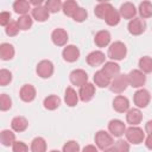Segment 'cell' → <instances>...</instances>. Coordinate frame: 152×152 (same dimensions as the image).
I'll return each mask as SVG.
<instances>
[{
  "label": "cell",
  "mask_w": 152,
  "mask_h": 152,
  "mask_svg": "<svg viewBox=\"0 0 152 152\" xmlns=\"http://www.w3.org/2000/svg\"><path fill=\"white\" fill-rule=\"evenodd\" d=\"M127 55V48L122 42H114L108 48V57L112 61H121Z\"/></svg>",
  "instance_id": "obj_1"
},
{
  "label": "cell",
  "mask_w": 152,
  "mask_h": 152,
  "mask_svg": "<svg viewBox=\"0 0 152 152\" xmlns=\"http://www.w3.org/2000/svg\"><path fill=\"white\" fill-rule=\"evenodd\" d=\"M129 86L128 83V76L126 74H119L118 76H115L114 78H112L110 84H109V89L112 93L115 94H121L124 93L127 87Z\"/></svg>",
  "instance_id": "obj_2"
},
{
  "label": "cell",
  "mask_w": 152,
  "mask_h": 152,
  "mask_svg": "<svg viewBox=\"0 0 152 152\" xmlns=\"http://www.w3.org/2000/svg\"><path fill=\"white\" fill-rule=\"evenodd\" d=\"M95 144H96L97 148H100L102 151H104L107 148H110V146L114 144L113 135L110 133H108L107 131L100 129L95 134Z\"/></svg>",
  "instance_id": "obj_3"
},
{
  "label": "cell",
  "mask_w": 152,
  "mask_h": 152,
  "mask_svg": "<svg viewBox=\"0 0 152 152\" xmlns=\"http://www.w3.org/2000/svg\"><path fill=\"white\" fill-rule=\"evenodd\" d=\"M125 137L128 142L134 145H139L145 140V133L138 126H131L129 128H127L125 132Z\"/></svg>",
  "instance_id": "obj_4"
},
{
  "label": "cell",
  "mask_w": 152,
  "mask_h": 152,
  "mask_svg": "<svg viewBox=\"0 0 152 152\" xmlns=\"http://www.w3.org/2000/svg\"><path fill=\"white\" fill-rule=\"evenodd\" d=\"M55 71V66H53V63L49 59H43L40 61L38 64H37V68H36V72L39 77L42 78H49L52 76Z\"/></svg>",
  "instance_id": "obj_5"
},
{
  "label": "cell",
  "mask_w": 152,
  "mask_h": 152,
  "mask_svg": "<svg viewBox=\"0 0 152 152\" xmlns=\"http://www.w3.org/2000/svg\"><path fill=\"white\" fill-rule=\"evenodd\" d=\"M150 100H151V95L148 93V90L144 89V88H140L138 89L134 95H133V101H134V104L140 109V108H146L147 104L150 103Z\"/></svg>",
  "instance_id": "obj_6"
},
{
  "label": "cell",
  "mask_w": 152,
  "mask_h": 152,
  "mask_svg": "<svg viewBox=\"0 0 152 152\" xmlns=\"http://www.w3.org/2000/svg\"><path fill=\"white\" fill-rule=\"evenodd\" d=\"M127 76H128V83L133 88H141L146 83V76H145V74L142 71L138 70V69L132 70Z\"/></svg>",
  "instance_id": "obj_7"
},
{
  "label": "cell",
  "mask_w": 152,
  "mask_h": 152,
  "mask_svg": "<svg viewBox=\"0 0 152 152\" xmlns=\"http://www.w3.org/2000/svg\"><path fill=\"white\" fill-rule=\"evenodd\" d=\"M127 28H128V32L131 34H133V36H140L146 30V23L141 18H134V19L129 20V23L127 25Z\"/></svg>",
  "instance_id": "obj_8"
},
{
  "label": "cell",
  "mask_w": 152,
  "mask_h": 152,
  "mask_svg": "<svg viewBox=\"0 0 152 152\" xmlns=\"http://www.w3.org/2000/svg\"><path fill=\"white\" fill-rule=\"evenodd\" d=\"M70 82L76 87H82L88 82V74L82 69H75L69 75Z\"/></svg>",
  "instance_id": "obj_9"
},
{
  "label": "cell",
  "mask_w": 152,
  "mask_h": 152,
  "mask_svg": "<svg viewBox=\"0 0 152 152\" xmlns=\"http://www.w3.org/2000/svg\"><path fill=\"white\" fill-rule=\"evenodd\" d=\"M108 131L109 133L113 135V137H116V138H120L125 134L126 132V126L125 124L119 120V119H113L108 122Z\"/></svg>",
  "instance_id": "obj_10"
},
{
  "label": "cell",
  "mask_w": 152,
  "mask_h": 152,
  "mask_svg": "<svg viewBox=\"0 0 152 152\" xmlns=\"http://www.w3.org/2000/svg\"><path fill=\"white\" fill-rule=\"evenodd\" d=\"M68 39H69V36L64 28H61V27L55 28L51 33V40L56 46H65Z\"/></svg>",
  "instance_id": "obj_11"
},
{
  "label": "cell",
  "mask_w": 152,
  "mask_h": 152,
  "mask_svg": "<svg viewBox=\"0 0 152 152\" xmlns=\"http://www.w3.org/2000/svg\"><path fill=\"white\" fill-rule=\"evenodd\" d=\"M95 86L90 82H87L86 84H83L82 87H80V90H78V96H80V100L82 102H89L94 95H95Z\"/></svg>",
  "instance_id": "obj_12"
},
{
  "label": "cell",
  "mask_w": 152,
  "mask_h": 152,
  "mask_svg": "<svg viewBox=\"0 0 152 152\" xmlns=\"http://www.w3.org/2000/svg\"><path fill=\"white\" fill-rule=\"evenodd\" d=\"M62 57L65 62L74 63L80 58V50L75 45H66L62 51Z\"/></svg>",
  "instance_id": "obj_13"
},
{
  "label": "cell",
  "mask_w": 152,
  "mask_h": 152,
  "mask_svg": "<svg viewBox=\"0 0 152 152\" xmlns=\"http://www.w3.org/2000/svg\"><path fill=\"white\" fill-rule=\"evenodd\" d=\"M104 61H106V55L99 50L91 51L87 56V63L90 66H100V65L104 64Z\"/></svg>",
  "instance_id": "obj_14"
},
{
  "label": "cell",
  "mask_w": 152,
  "mask_h": 152,
  "mask_svg": "<svg viewBox=\"0 0 152 152\" xmlns=\"http://www.w3.org/2000/svg\"><path fill=\"white\" fill-rule=\"evenodd\" d=\"M36 88L32 84H24L19 91V96L24 102H32L36 99Z\"/></svg>",
  "instance_id": "obj_15"
},
{
  "label": "cell",
  "mask_w": 152,
  "mask_h": 152,
  "mask_svg": "<svg viewBox=\"0 0 152 152\" xmlns=\"http://www.w3.org/2000/svg\"><path fill=\"white\" fill-rule=\"evenodd\" d=\"M119 13H120V17L121 18H124V19H131L132 20V19L135 18L137 8H135L134 4H132V2H124L120 6Z\"/></svg>",
  "instance_id": "obj_16"
},
{
  "label": "cell",
  "mask_w": 152,
  "mask_h": 152,
  "mask_svg": "<svg viewBox=\"0 0 152 152\" xmlns=\"http://www.w3.org/2000/svg\"><path fill=\"white\" fill-rule=\"evenodd\" d=\"M113 108L118 113H127L129 109V101L124 95H118L113 100Z\"/></svg>",
  "instance_id": "obj_17"
},
{
  "label": "cell",
  "mask_w": 152,
  "mask_h": 152,
  "mask_svg": "<svg viewBox=\"0 0 152 152\" xmlns=\"http://www.w3.org/2000/svg\"><path fill=\"white\" fill-rule=\"evenodd\" d=\"M101 71L107 76L109 77L110 80L114 78L115 76H118L120 74V66L118 63H115L114 61H110V62H106L101 69Z\"/></svg>",
  "instance_id": "obj_18"
},
{
  "label": "cell",
  "mask_w": 152,
  "mask_h": 152,
  "mask_svg": "<svg viewBox=\"0 0 152 152\" xmlns=\"http://www.w3.org/2000/svg\"><path fill=\"white\" fill-rule=\"evenodd\" d=\"M110 33L107 31V30H101L99 31L95 37H94V43L96 44V46L99 48H104V46H108L109 43H110Z\"/></svg>",
  "instance_id": "obj_19"
},
{
  "label": "cell",
  "mask_w": 152,
  "mask_h": 152,
  "mask_svg": "<svg viewBox=\"0 0 152 152\" xmlns=\"http://www.w3.org/2000/svg\"><path fill=\"white\" fill-rule=\"evenodd\" d=\"M126 120L131 126H137L142 120V113L139 108H131L126 114Z\"/></svg>",
  "instance_id": "obj_20"
},
{
  "label": "cell",
  "mask_w": 152,
  "mask_h": 152,
  "mask_svg": "<svg viewBox=\"0 0 152 152\" xmlns=\"http://www.w3.org/2000/svg\"><path fill=\"white\" fill-rule=\"evenodd\" d=\"M50 12L48 11V8L45 6H38V7H33L32 8V18L39 23H44L49 19Z\"/></svg>",
  "instance_id": "obj_21"
},
{
  "label": "cell",
  "mask_w": 152,
  "mask_h": 152,
  "mask_svg": "<svg viewBox=\"0 0 152 152\" xmlns=\"http://www.w3.org/2000/svg\"><path fill=\"white\" fill-rule=\"evenodd\" d=\"M78 100H80L78 93H76V90L72 87H68L64 93V102L69 107H75L78 103Z\"/></svg>",
  "instance_id": "obj_22"
},
{
  "label": "cell",
  "mask_w": 152,
  "mask_h": 152,
  "mask_svg": "<svg viewBox=\"0 0 152 152\" xmlns=\"http://www.w3.org/2000/svg\"><path fill=\"white\" fill-rule=\"evenodd\" d=\"M14 48L10 43H2L0 45V58L2 61H10L14 57Z\"/></svg>",
  "instance_id": "obj_23"
},
{
  "label": "cell",
  "mask_w": 152,
  "mask_h": 152,
  "mask_svg": "<svg viewBox=\"0 0 152 152\" xmlns=\"http://www.w3.org/2000/svg\"><path fill=\"white\" fill-rule=\"evenodd\" d=\"M11 127L14 132H24L28 127V121L24 116H15L11 121Z\"/></svg>",
  "instance_id": "obj_24"
},
{
  "label": "cell",
  "mask_w": 152,
  "mask_h": 152,
  "mask_svg": "<svg viewBox=\"0 0 152 152\" xmlns=\"http://www.w3.org/2000/svg\"><path fill=\"white\" fill-rule=\"evenodd\" d=\"M13 10L17 14L26 15L31 10V4L30 1H26V0H17L13 2Z\"/></svg>",
  "instance_id": "obj_25"
},
{
  "label": "cell",
  "mask_w": 152,
  "mask_h": 152,
  "mask_svg": "<svg viewBox=\"0 0 152 152\" xmlns=\"http://www.w3.org/2000/svg\"><path fill=\"white\" fill-rule=\"evenodd\" d=\"M120 19H121V17H120L119 11H116L114 7H112V8L107 12V14H106V17H104L103 20L107 23V25H109V26H115V25H118V24L120 23Z\"/></svg>",
  "instance_id": "obj_26"
},
{
  "label": "cell",
  "mask_w": 152,
  "mask_h": 152,
  "mask_svg": "<svg viewBox=\"0 0 152 152\" xmlns=\"http://www.w3.org/2000/svg\"><path fill=\"white\" fill-rule=\"evenodd\" d=\"M44 108L48 110H55L61 106V99L57 95H49L43 101Z\"/></svg>",
  "instance_id": "obj_27"
},
{
  "label": "cell",
  "mask_w": 152,
  "mask_h": 152,
  "mask_svg": "<svg viewBox=\"0 0 152 152\" xmlns=\"http://www.w3.org/2000/svg\"><path fill=\"white\" fill-rule=\"evenodd\" d=\"M110 78L109 77H107L101 70H99V71H96L95 74H94V83L99 87V88H107V87H109V84H110Z\"/></svg>",
  "instance_id": "obj_28"
},
{
  "label": "cell",
  "mask_w": 152,
  "mask_h": 152,
  "mask_svg": "<svg viewBox=\"0 0 152 152\" xmlns=\"http://www.w3.org/2000/svg\"><path fill=\"white\" fill-rule=\"evenodd\" d=\"M0 141L4 146H13L15 142V134L10 129H2L0 133Z\"/></svg>",
  "instance_id": "obj_29"
},
{
  "label": "cell",
  "mask_w": 152,
  "mask_h": 152,
  "mask_svg": "<svg viewBox=\"0 0 152 152\" xmlns=\"http://www.w3.org/2000/svg\"><path fill=\"white\" fill-rule=\"evenodd\" d=\"M80 8L78 4L74 0H66L65 2H63V6H62V11L63 13L66 15V17H71L76 13V11Z\"/></svg>",
  "instance_id": "obj_30"
},
{
  "label": "cell",
  "mask_w": 152,
  "mask_h": 152,
  "mask_svg": "<svg viewBox=\"0 0 152 152\" xmlns=\"http://www.w3.org/2000/svg\"><path fill=\"white\" fill-rule=\"evenodd\" d=\"M112 7H113L112 4H109V2H99V4L95 6V8H94V13H95V15H96L97 18L104 19L107 12H108Z\"/></svg>",
  "instance_id": "obj_31"
},
{
  "label": "cell",
  "mask_w": 152,
  "mask_h": 152,
  "mask_svg": "<svg viewBox=\"0 0 152 152\" xmlns=\"http://www.w3.org/2000/svg\"><path fill=\"white\" fill-rule=\"evenodd\" d=\"M138 12L140 14L141 19H147L152 17V4L150 1H142L139 5Z\"/></svg>",
  "instance_id": "obj_32"
},
{
  "label": "cell",
  "mask_w": 152,
  "mask_h": 152,
  "mask_svg": "<svg viewBox=\"0 0 152 152\" xmlns=\"http://www.w3.org/2000/svg\"><path fill=\"white\" fill-rule=\"evenodd\" d=\"M138 65H139V70L142 71L144 74L152 72V58L150 56H142V57H140V59L138 62Z\"/></svg>",
  "instance_id": "obj_33"
},
{
  "label": "cell",
  "mask_w": 152,
  "mask_h": 152,
  "mask_svg": "<svg viewBox=\"0 0 152 152\" xmlns=\"http://www.w3.org/2000/svg\"><path fill=\"white\" fill-rule=\"evenodd\" d=\"M31 151L32 152H46V141L42 137H36L31 141Z\"/></svg>",
  "instance_id": "obj_34"
},
{
  "label": "cell",
  "mask_w": 152,
  "mask_h": 152,
  "mask_svg": "<svg viewBox=\"0 0 152 152\" xmlns=\"http://www.w3.org/2000/svg\"><path fill=\"white\" fill-rule=\"evenodd\" d=\"M17 23H18V26H19L20 30L26 31V30L31 28V26H32V24H33V19H32V17L28 15V14H26V15H20L19 19L17 20Z\"/></svg>",
  "instance_id": "obj_35"
},
{
  "label": "cell",
  "mask_w": 152,
  "mask_h": 152,
  "mask_svg": "<svg viewBox=\"0 0 152 152\" xmlns=\"http://www.w3.org/2000/svg\"><path fill=\"white\" fill-rule=\"evenodd\" d=\"M44 6L48 8V11L50 13H57V12H59L62 10L63 4L59 0H48Z\"/></svg>",
  "instance_id": "obj_36"
},
{
  "label": "cell",
  "mask_w": 152,
  "mask_h": 152,
  "mask_svg": "<svg viewBox=\"0 0 152 152\" xmlns=\"http://www.w3.org/2000/svg\"><path fill=\"white\" fill-rule=\"evenodd\" d=\"M112 148L114 152H129V142L127 140L119 139L114 142V146Z\"/></svg>",
  "instance_id": "obj_37"
},
{
  "label": "cell",
  "mask_w": 152,
  "mask_h": 152,
  "mask_svg": "<svg viewBox=\"0 0 152 152\" xmlns=\"http://www.w3.org/2000/svg\"><path fill=\"white\" fill-rule=\"evenodd\" d=\"M12 81V72L7 69H1L0 70V86L5 87Z\"/></svg>",
  "instance_id": "obj_38"
},
{
  "label": "cell",
  "mask_w": 152,
  "mask_h": 152,
  "mask_svg": "<svg viewBox=\"0 0 152 152\" xmlns=\"http://www.w3.org/2000/svg\"><path fill=\"white\" fill-rule=\"evenodd\" d=\"M12 107V100L7 94H1L0 95V109L2 112H6L11 109Z\"/></svg>",
  "instance_id": "obj_39"
},
{
  "label": "cell",
  "mask_w": 152,
  "mask_h": 152,
  "mask_svg": "<svg viewBox=\"0 0 152 152\" xmlns=\"http://www.w3.org/2000/svg\"><path fill=\"white\" fill-rule=\"evenodd\" d=\"M62 152H80V144L75 140H69L63 145Z\"/></svg>",
  "instance_id": "obj_40"
},
{
  "label": "cell",
  "mask_w": 152,
  "mask_h": 152,
  "mask_svg": "<svg viewBox=\"0 0 152 152\" xmlns=\"http://www.w3.org/2000/svg\"><path fill=\"white\" fill-rule=\"evenodd\" d=\"M19 26H18V23L17 21H11L6 27H5V32H6V34L7 36H10V37H14V36H17L18 34V32H19Z\"/></svg>",
  "instance_id": "obj_41"
},
{
  "label": "cell",
  "mask_w": 152,
  "mask_h": 152,
  "mask_svg": "<svg viewBox=\"0 0 152 152\" xmlns=\"http://www.w3.org/2000/svg\"><path fill=\"white\" fill-rule=\"evenodd\" d=\"M87 18H88V12H87V10L83 8V7H80V8L76 11V13L72 15V19H74L75 21H77V23H82V21H84Z\"/></svg>",
  "instance_id": "obj_42"
},
{
  "label": "cell",
  "mask_w": 152,
  "mask_h": 152,
  "mask_svg": "<svg viewBox=\"0 0 152 152\" xmlns=\"http://www.w3.org/2000/svg\"><path fill=\"white\" fill-rule=\"evenodd\" d=\"M12 151L13 152H28V147L23 141H15L12 146Z\"/></svg>",
  "instance_id": "obj_43"
},
{
  "label": "cell",
  "mask_w": 152,
  "mask_h": 152,
  "mask_svg": "<svg viewBox=\"0 0 152 152\" xmlns=\"http://www.w3.org/2000/svg\"><path fill=\"white\" fill-rule=\"evenodd\" d=\"M12 20H11V13L10 12H1L0 13V25L1 26H7L10 23H11Z\"/></svg>",
  "instance_id": "obj_44"
},
{
  "label": "cell",
  "mask_w": 152,
  "mask_h": 152,
  "mask_svg": "<svg viewBox=\"0 0 152 152\" xmlns=\"http://www.w3.org/2000/svg\"><path fill=\"white\" fill-rule=\"evenodd\" d=\"M82 152H99V148L94 145H87L82 148Z\"/></svg>",
  "instance_id": "obj_45"
},
{
  "label": "cell",
  "mask_w": 152,
  "mask_h": 152,
  "mask_svg": "<svg viewBox=\"0 0 152 152\" xmlns=\"http://www.w3.org/2000/svg\"><path fill=\"white\" fill-rule=\"evenodd\" d=\"M145 131H146V133H147L148 135L152 134V120H148V121L146 122V125H145Z\"/></svg>",
  "instance_id": "obj_46"
},
{
  "label": "cell",
  "mask_w": 152,
  "mask_h": 152,
  "mask_svg": "<svg viewBox=\"0 0 152 152\" xmlns=\"http://www.w3.org/2000/svg\"><path fill=\"white\" fill-rule=\"evenodd\" d=\"M145 145L148 150H152V134L151 135H147V138L145 139Z\"/></svg>",
  "instance_id": "obj_47"
},
{
  "label": "cell",
  "mask_w": 152,
  "mask_h": 152,
  "mask_svg": "<svg viewBox=\"0 0 152 152\" xmlns=\"http://www.w3.org/2000/svg\"><path fill=\"white\" fill-rule=\"evenodd\" d=\"M103 152H114V151H113V148H107V150H104Z\"/></svg>",
  "instance_id": "obj_48"
},
{
  "label": "cell",
  "mask_w": 152,
  "mask_h": 152,
  "mask_svg": "<svg viewBox=\"0 0 152 152\" xmlns=\"http://www.w3.org/2000/svg\"><path fill=\"white\" fill-rule=\"evenodd\" d=\"M50 152H61V151H58V150H51Z\"/></svg>",
  "instance_id": "obj_49"
}]
</instances>
